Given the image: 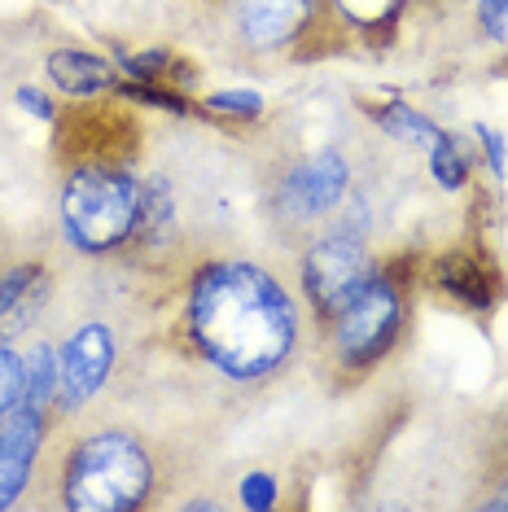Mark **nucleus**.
<instances>
[{
	"instance_id": "f257e3e1",
	"label": "nucleus",
	"mask_w": 508,
	"mask_h": 512,
	"mask_svg": "<svg viewBox=\"0 0 508 512\" xmlns=\"http://www.w3.org/2000/svg\"><path fill=\"white\" fill-rule=\"evenodd\" d=\"M189 337L211 368L233 381H259L294 355V298L259 263H206L189 285Z\"/></svg>"
},
{
	"instance_id": "f03ea898",
	"label": "nucleus",
	"mask_w": 508,
	"mask_h": 512,
	"mask_svg": "<svg viewBox=\"0 0 508 512\" xmlns=\"http://www.w3.org/2000/svg\"><path fill=\"white\" fill-rule=\"evenodd\" d=\"M154 491V460L141 438L106 429L75 442L62 473V499L75 512H127Z\"/></svg>"
},
{
	"instance_id": "7ed1b4c3",
	"label": "nucleus",
	"mask_w": 508,
	"mask_h": 512,
	"mask_svg": "<svg viewBox=\"0 0 508 512\" xmlns=\"http://www.w3.org/2000/svg\"><path fill=\"white\" fill-rule=\"evenodd\" d=\"M145 189L123 167L84 162L62 184V228L75 250L106 254L141 232Z\"/></svg>"
},
{
	"instance_id": "20e7f679",
	"label": "nucleus",
	"mask_w": 508,
	"mask_h": 512,
	"mask_svg": "<svg viewBox=\"0 0 508 512\" xmlns=\"http://www.w3.org/2000/svg\"><path fill=\"white\" fill-rule=\"evenodd\" d=\"M329 320H333V351H338L342 368H368L395 346L403 324V294L386 272H368L329 311Z\"/></svg>"
},
{
	"instance_id": "39448f33",
	"label": "nucleus",
	"mask_w": 508,
	"mask_h": 512,
	"mask_svg": "<svg viewBox=\"0 0 508 512\" xmlns=\"http://www.w3.org/2000/svg\"><path fill=\"white\" fill-rule=\"evenodd\" d=\"M368 272H373V267H368L364 241L351 237V232H342V228L316 237L311 250L303 254V289H307V298L316 302L320 316H329Z\"/></svg>"
},
{
	"instance_id": "423d86ee",
	"label": "nucleus",
	"mask_w": 508,
	"mask_h": 512,
	"mask_svg": "<svg viewBox=\"0 0 508 512\" xmlns=\"http://www.w3.org/2000/svg\"><path fill=\"white\" fill-rule=\"evenodd\" d=\"M114 368V333L106 324H79L57 355V407L79 412L92 394L106 386Z\"/></svg>"
},
{
	"instance_id": "0eeeda50",
	"label": "nucleus",
	"mask_w": 508,
	"mask_h": 512,
	"mask_svg": "<svg viewBox=\"0 0 508 512\" xmlns=\"http://www.w3.org/2000/svg\"><path fill=\"white\" fill-rule=\"evenodd\" d=\"M346 184H351L346 158L338 149H320V154L290 167V176L281 180V206L294 219H320L346 197Z\"/></svg>"
},
{
	"instance_id": "6e6552de",
	"label": "nucleus",
	"mask_w": 508,
	"mask_h": 512,
	"mask_svg": "<svg viewBox=\"0 0 508 512\" xmlns=\"http://www.w3.org/2000/svg\"><path fill=\"white\" fill-rule=\"evenodd\" d=\"M44 434H49V421H44L40 407L18 403L14 412L0 416V508H14L18 495L27 491Z\"/></svg>"
},
{
	"instance_id": "1a4fd4ad",
	"label": "nucleus",
	"mask_w": 508,
	"mask_h": 512,
	"mask_svg": "<svg viewBox=\"0 0 508 512\" xmlns=\"http://www.w3.org/2000/svg\"><path fill=\"white\" fill-rule=\"evenodd\" d=\"M233 27L250 49H281L311 18V0H228Z\"/></svg>"
},
{
	"instance_id": "9d476101",
	"label": "nucleus",
	"mask_w": 508,
	"mask_h": 512,
	"mask_svg": "<svg viewBox=\"0 0 508 512\" xmlns=\"http://www.w3.org/2000/svg\"><path fill=\"white\" fill-rule=\"evenodd\" d=\"M44 302H49V267L22 263L0 276V342H14L40 320Z\"/></svg>"
},
{
	"instance_id": "9b49d317",
	"label": "nucleus",
	"mask_w": 508,
	"mask_h": 512,
	"mask_svg": "<svg viewBox=\"0 0 508 512\" xmlns=\"http://www.w3.org/2000/svg\"><path fill=\"white\" fill-rule=\"evenodd\" d=\"M49 79L66 97H97L114 88V66L84 49H57L49 53Z\"/></svg>"
},
{
	"instance_id": "f8f14e48",
	"label": "nucleus",
	"mask_w": 508,
	"mask_h": 512,
	"mask_svg": "<svg viewBox=\"0 0 508 512\" xmlns=\"http://www.w3.org/2000/svg\"><path fill=\"white\" fill-rule=\"evenodd\" d=\"M373 119H377V127H381L386 136H395V141L412 145V149H425V154H430L434 141L443 136V127H434L421 110H412L408 101H399V97L386 101V106H377Z\"/></svg>"
},
{
	"instance_id": "ddd939ff",
	"label": "nucleus",
	"mask_w": 508,
	"mask_h": 512,
	"mask_svg": "<svg viewBox=\"0 0 508 512\" xmlns=\"http://www.w3.org/2000/svg\"><path fill=\"white\" fill-rule=\"evenodd\" d=\"M438 281H443V289L456 302H465V307H473V311H487L491 307V281H487V272H482L473 259H465V254H452V259L438 263Z\"/></svg>"
},
{
	"instance_id": "4468645a",
	"label": "nucleus",
	"mask_w": 508,
	"mask_h": 512,
	"mask_svg": "<svg viewBox=\"0 0 508 512\" xmlns=\"http://www.w3.org/2000/svg\"><path fill=\"white\" fill-rule=\"evenodd\" d=\"M53 399H57V355L40 342L22 355V403L44 412Z\"/></svg>"
},
{
	"instance_id": "2eb2a0df",
	"label": "nucleus",
	"mask_w": 508,
	"mask_h": 512,
	"mask_svg": "<svg viewBox=\"0 0 508 512\" xmlns=\"http://www.w3.org/2000/svg\"><path fill=\"white\" fill-rule=\"evenodd\" d=\"M430 171H434V180L443 184L447 193L465 189V180H469V149L460 145L452 132H443L434 141V149H430Z\"/></svg>"
},
{
	"instance_id": "dca6fc26",
	"label": "nucleus",
	"mask_w": 508,
	"mask_h": 512,
	"mask_svg": "<svg viewBox=\"0 0 508 512\" xmlns=\"http://www.w3.org/2000/svg\"><path fill=\"white\" fill-rule=\"evenodd\" d=\"M333 9H338L355 31H381L399 18L403 0H333Z\"/></svg>"
},
{
	"instance_id": "f3484780",
	"label": "nucleus",
	"mask_w": 508,
	"mask_h": 512,
	"mask_svg": "<svg viewBox=\"0 0 508 512\" xmlns=\"http://www.w3.org/2000/svg\"><path fill=\"white\" fill-rule=\"evenodd\" d=\"M211 114H228V119H259L263 114V97L250 88H228V92H211L206 97Z\"/></svg>"
},
{
	"instance_id": "a211bd4d",
	"label": "nucleus",
	"mask_w": 508,
	"mask_h": 512,
	"mask_svg": "<svg viewBox=\"0 0 508 512\" xmlns=\"http://www.w3.org/2000/svg\"><path fill=\"white\" fill-rule=\"evenodd\" d=\"M22 403V355L0 342V416Z\"/></svg>"
},
{
	"instance_id": "6ab92c4d",
	"label": "nucleus",
	"mask_w": 508,
	"mask_h": 512,
	"mask_svg": "<svg viewBox=\"0 0 508 512\" xmlns=\"http://www.w3.org/2000/svg\"><path fill=\"white\" fill-rule=\"evenodd\" d=\"M241 504L254 508V512L272 508L276 504V477L272 473H250L246 482H241Z\"/></svg>"
},
{
	"instance_id": "aec40b11",
	"label": "nucleus",
	"mask_w": 508,
	"mask_h": 512,
	"mask_svg": "<svg viewBox=\"0 0 508 512\" xmlns=\"http://www.w3.org/2000/svg\"><path fill=\"white\" fill-rule=\"evenodd\" d=\"M478 22L491 40H504L508 31V0H478Z\"/></svg>"
},
{
	"instance_id": "412c9836",
	"label": "nucleus",
	"mask_w": 508,
	"mask_h": 512,
	"mask_svg": "<svg viewBox=\"0 0 508 512\" xmlns=\"http://www.w3.org/2000/svg\"><path fill=\"white\" fill-rule=\"evenodd\" d=\"M127 75H136V79H141V84H145V79H158V75H163L167 71V53H136V57H127Z\"/></svg>"
},
{
	"instance_id": "4be33fe9",
	"label": "nucleus",
	"mask_w": 508,
	"mask_h": 512,
	"mask_svg": "<svg viewBox=\"0 0 508 512\" xmlns=\"http://www.w3.org/2000/svg\"><path fill=\"white\" fill-rule=\"evenodd\" d=\"M473 132H478V141H482V154H487V167L495 171V176H504V141L500 136L491 132V127H473Z\"/></svg>"
},
{
	"instance_id": "5701e85b",
	"label": "nucleus",
	"mask_w": 508,
	"mask_h": 512,
	"mask_svg": "<svg viewBox=\"0 0 508 512\" xmlns=\"http://www.w3.org/2000/svg\"><path fill=\"white\" fill-rule=\"evenodd\" d=\"M18 106L31 114V119H40V123H49L53 119V101L49 97H40L36 88H18Z\"/></svg>"
},
{
	"instance_id": "b1692460",
	"label": "nucleus",
	"mask_w": 508,
	"mask_h": 512,
	"mask_svg": "<svg viewBox=\"0 0 508 512\" xmlns=\"http://www.w3.org/2000/svg\"><path fill=\"white\" fill-rule=\"evenodd\" d=\"M487 508H508V495H495V499H491V504H487Z\"/></svg>"
}]
</instances>
